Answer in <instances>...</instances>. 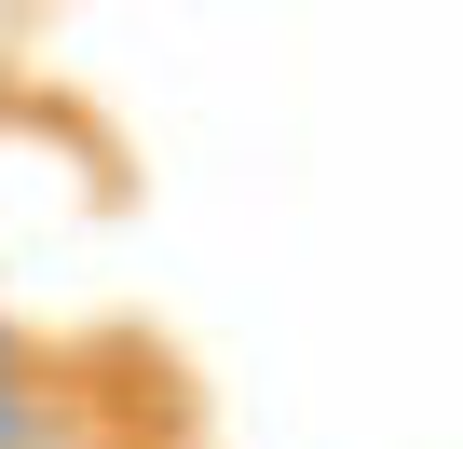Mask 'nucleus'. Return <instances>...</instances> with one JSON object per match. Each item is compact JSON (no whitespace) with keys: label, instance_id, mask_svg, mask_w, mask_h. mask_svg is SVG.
I'll return each instance as SVG.
<instances>
[{"label":"nucleus","instance_id":"nucleus-1","mask_svg":"<svg viewBox=\"0 0 463 449\" xmlns=\"http://www.w3.org/2000/svg\"><path fill=\"white\" fill-rule=\"evenodd\" d=\"M0 449H42V395L28 381H0Z\"/></svg>","mask_w":463,"mask_h":449},{"label":"nucleus","instance_id":"nucleus-2","mask_svg":"<svg viewBox=\"0 0 463 449\" xmlns=\"http://www.w3.org/2000/svg\"><path fill=\"white\" fill-rule=\"evenodd\" d=\"M0 381H14V341H0Z\"/></svg>","mask_w":463,"mask_h":449}]
</instances>
